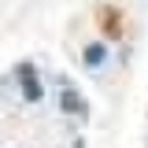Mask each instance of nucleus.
<instances>
[{"label":"nucleus","instance_id":"obj_3","mask_svg":"<svg viewBox=\"0 0 148 148\" xmlns=\"http://www.w3.org/2000/svg\"><path fill=\"white\" fill-rule=\"evenodd\" d=\"M22 100H30V104H41V100H45V89H41L37 78H26V82H22Z\"/></svg>","mask_w":148,"mask_h":148},{"label":"nucleus","instance_id":"obj_4","mask_svg":"<svg viewBox=\"0 0 148 148\" xmlns=\"http://www.w3.org/2000/svg\"><path fill=\"white\" fill-rule=\"evenodd\" d=\"M15 74H18V82H26V78H37V67H34V63H18Z\"/></svg>","mask_w":148,"mask_h":148},{"label":"nucleus","instance_id":"obj_1","mask_svg":"<svg viewBox=\"0 0 148 148\" xmlns=\"http://www.w3.org/2000/svg\"><path fill=\"white\" fill-rule=\"evenodd\" d=\"M59 111H67V115H89V104L82 100L78 89L63 85V89H59Z\"/></svg>","mask_w":148,"mask_h":148},{"label":"nucleus","instance_id":"obj_2","mask_svg":"<svg viewBox=\"0 0 148 148\" xmlns=\"http://www.w3.org/2000/svg\"><path fill=\"white\" fill-rule=\"evenodd\" d=\"M104 59H108V45H104V41H89V45L82 48V63H85L89 71H100Z\"/></svg>","mask_w":148,"mask_h":148}]
</instances>
